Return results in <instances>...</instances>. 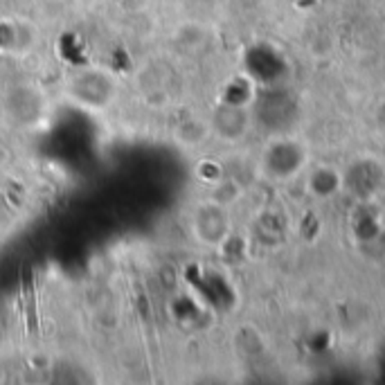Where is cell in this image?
Returning <instances> with one entry per match:
<instances>
[{
    "mask_svg": "<svg viewBox=\"0 0 385 385\" xmlns=\"http://www.w3.org/2000/svg\"><path fill=\"white\" fill-rule=\"evenodd\" d=\"M7 163H9V151L3 144H0V167H5Z\"/></svg>",
    "mask_w": 385,
    "mask_h": 385,
    "instance_id": "1",
    "label": "cell"
}]
</instances>
